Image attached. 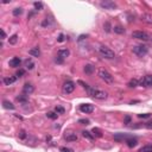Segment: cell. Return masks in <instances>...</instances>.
Wrapping results in <instances>:
<instances>
[{"label":"cell","mask_w":152,"mask_h":152,"mask_svg":"<svg viewBox=\"0 0 152 152\" xmlns=\"http://www.w3.org/2000/svg\"><path fill=\"white\" fill-rule=\"evenodd\" d=\"M88 94L96 100H106L108 98V93L101 89H95V88H89L88 89Z\"/></svg>","instance_id":"6da1fadb"},{"label":"cell","mask_w":152,"mask_h":152,"mask_svg":"<svg viewBox=\"0 0 152 152\" xmlns=\"http://www.w3.org/2000/svg\"><path fill=\"white\" fill-rule=\"evenodd\" d=\"M99 52L104 58H107V59H113L115 57V53L113 50H111L110 48H107L105 45H101L99 48Z\"/></svg>","instance_id":"7a4b0ae2"},{"label":"cell","mask_w":152,"mask_h":152,"mask_svg":"<svg viewBox=\"0 0 152 152\" xmlns=\"http://www.w3.org/2000/svg\"><path fill=\"white\" fill-rule=\"evenodd\" d=\"M99 77L101 78L102 81H105L106 83H113L114 82V77L112 76V74H110V72L107 71V70H105V69H100L99 70Z\"/></svg>","instance_id":"3957f363"},{"label":"cell","mask_w":152,"mask_h":152,"mask_svg":"<svg viewBox=\"0 0 152 152\" xmlns=\"http://www.w3.org/2000/svg\"><path fill=\"white\" fill-rule=\"evenodd\" d=\"M132 50H133V53H136L137 56H139V57H144L149 52V49H147L146 45H136V46H133Z\"/></svg>","instance_id":"277c9868"},{"label":"cell","mask_w":152,"mask_h":152,"mask_svg":"<svg viewBox=\"0 0 152 152\" xmlns=\"http://www.w3.org/2000/svg\"><path fill=\"white\" fill-rule=\"evenodd\" d=\"M132 37L136 38V39H140V40H150V38H151L146 32H144V31H134V32H132Z\"/></svg>","instance_id":"5b68a950"},{"label":"cell","mask_w":152,"mask_h":152,"mask_svg":"<svg viewBox=\"0 0 152 152\" xmlns=\"http://www.w3.org/2000/svg\"><path fill=\"white\" fill-rule=\"evenodd\" d=\"M75 87H76V86H75V83L72 82V81H67V82L64 83L63 84V93L64 94H71L72 92L75 90Z\"/></svg>","instance_id":"8992f818"},{"label":"cell","mask_w":152,"mask_h":152,"mask_svg":"<svg viewBox=\"0 0 152 152\" xmlns=\"http://www.w3.org/2000/svg\"><path fill=\"white\" fill-rule=\"evenodd\" d=\"M100 6L105 10H114L117 8V4L114 1H111V0H106V1H101L100 3Z\"/></svg>","instance_id":"52a82bcc"},{"label":"cell","mask_w":152,"mask_h":152,"mask_svg":"<svg viewBox=\"0 0 152 152\" xmlns=\"http://www.w3.org/2000/svg\"><path fill=\"white\" fill-rule=\"evenodd\" d=\"M80 111L82 113H86V114H89V113H92L94 111V106L90 104H83L80 106Z\"/></svg>","instance_id":"ba28073f"},{"label":"cell","mask_w":152,"mask_h":152,"mask_svg":"<svg viewBox=\"0 0 152 152\" xmlns=\"http://www.w3.org/2000/svg\"><path fill=\"white\" fill-rule=\"evenodd\" d=\"M139 86L145 87H152V75H146L142 81H139Z\"/></svg>","instance_id":"9c48e42d"},{"label":"cell","mask_w":152,"mask_h":152,"mask_svg":"<svg viewBox=\"0 0 152 152\" xmlns=\"http://www.w3.org/2000/svg\"><path fill=\"white\" fill-rule=\"evenodd\" d=\"M64 139H65L67 142H76V140H77V136H76V133H74V132L68 131L64 134Z\"/></svg>","instance_id":"30bf717a"},{"label":"cell","mask_w":152,"mask_h":152,"mask_svg":"<svg viewBox=\"0 0 152 152\" xmlns=\"http://www.w3.org/2000/svg\"><path fill=\"white\" fill-rule=\"evenodd\" d=\"M33 90H35V87H33L31 83H25L24 87H23V93H24L25 95H30V94H32Z\"/></svg>","instance_id":"8fae6325"},{"label":"cell","mask_w":152,"mask_h":152,"mask_svg":"<svg viewBox=\"0 0 152 152\" xmlns=\"http://www.w3.org/2000/svg\"><path fill=\"white\" fill-rule=\"evenodd\" d=\"M21 63V59L19 57H13L12 59H10V67L12 68H18Z\"/></svg>","instance_id":"7c38bea8"},{"label":"cell","mask_w":152,"mask_h":152,"mask_svg":"<svg viewBox=\"0 0 152 152\" xmlns=\"http://www.w3.org/2000/svg\"><path fill=\"white\" fill-rule=\"evenodd\" d=\"M4 83H5L6 86H11V84H13L14 82L17 81V77L16 76H6V77H4Z\"/></svg>","instance_id":"4fadbf2b"},{"label":"cell","mask_w":152,"mask_h":152,"mask_svg":"<svg viewBox=\"0 0 152 152\" xmlns=\"http://www.w3.org/2000/svg\"><path fill=\"white\" fill-rule=\"evenodd\" d=\"M125 143L127 144V146L128 147H136L137 146V144H138V142H137V139L136 138H127L125 140Z\"/></svg>","instance_id":"5bb4252c"},{"label":"cell","mask_w":152,"mask_h":152,"mask_svg":"<svg viewBox=\"0 0 152 152\" xmlns=\"http://www.w3.org/2000/svg\"><path fill=\"white\" fill-rule=\"evenodd\" d=\"M69 55H70V51L68 49H61V50H58V57H61L63 59L67 58Z\"/></svg>","instance_id":"9a60e30c"},{"label":"cell","mask_w":152,"mask_h":152,"mask_svg":"<svg viewBox=\"0 0 152 152\" xmlns=\"http://www.w3.org/2000/svg\"><path fill=\"white\" fill-rule=\"evenodd\" d=\"M25 68L26 69H29V70H32L33 68H35V63H33V61H32L31 58H27V59H25Z\"/></svg>","instance_id":"2e32d148"},{"label":"cell","mask_w":152,"mask_h":152,"mask_svg":"<svg viewBox=\"0 0 152 152\" xmlns=\"http://www.w3.org/2000/svg\"><path fill=\"white\" fill-rule=\"evenodd\" d=\"M29 53L31 55V56H33V57H39L40 56V51H39V48H32L31 50L29 51Z\"/></svg>","instance_id":"e0dca14e"},{"label":"cell","mask_w":152,"mask_h":152,"mask_svg":"<svg viewBox=\"0 0 152 152\" xmlns=\"http://www.w3.org/2000/svg\"><path fill=\"white\" fill-rule=\"evenodd\" d=\"M142 20L144 23H146V24H152V16L151 14H143Z\"/></svg>","instance_id":"ac0fdd59"},{"label":"cell","mask_w":152,"mask_h":152,"mask_svg":"<svg viewBox=\"0 0 152 152\" xmlns=\"http://www.w3.org/2000/svg\"><path fill=\"white\" fill-rule=\"evenodd\" d=\"M3 107L4 108H6V110H14V106L12 102L7 101V100H4L3 101Z\"/></svg>","instance_id":"d6986e66"},{"label":"cell","mask_w":152,"mask_h":152,"mask_svg":"<svg viewBox=\"0 0 152 152\" xmlns=\"http://www.w3.org/2000/svg\"><path fill=\"white\" fill-rule=\"evenodd\" d=\"M113 31H114L115 33H118V35H123V33H125V29H124L123 26H120V25L113 27Z\"/></svg>","instance_id":"ffe728a7"},{"label":"cell","mask_w":152,"mask_h":152,"mask_svg":"<svg viewBox=\"0 0 152 152\" xmlns=\"http://www.w3.org/2000/svg\"><path fill=\"white\" fill-rule=\"evenodd\" d=\"M127 138H130L128 136H126V134H120V133H118L114 136V139L115 140H118V142H121V140H126Z\"/></svg>","instance_id":"44dd1931"},{"label":"cell","mask_w":152,"mask_h":152,"mask_svg":"<svg viewBox=\"0 0 152 152\" xmlns=\"http://www.w3.org/2000/svg\"><path fill=\"white\" fill-rule=\"evenodd\" d=\"M127 86L130 87V88H136V87H138L139 86V81L137 80V78H132V80L128 82Z\"/></svg>","instance_id":"7402d4cb"},{"label":"cell","mask_w":152,"mask_h":152,"mask_svg":"<svg viewBox=\"0 0 152 152\" xmlns=\"http://www.w3.org/2000/svg\"><path fill=\"white\" fill-rule=\"evenodd\" d=\"M92 133H93L94 137H98V138H101V137H102L101 130H100V128H98V127H94L93 131H92Z\"/></svg>","instance_id":"603a6c76"},{"label":"cell","mask_w":152,"mask_h":152,"mask_svg":"<svg viewBox=\"0 0 152 152\" xmlns=\"http://www.w3.org/2000/svg\"><path fill=\"white\" fill-rule=\"evenodd\" d=\"M82 136L84 137V138L89 139V140H94L93 133H92V132H89V131H83V132H82Z\"/></svg>","instance_id":"cb8c5ba5"},{"label":"cell","mask_w":152,"mask_h":152,"mask_svg":"<svg viewBox=\"0 0 152 152\" xmlns=\"http://www.w3.org/2000/svg\"><path fill=\"white\" fill-rule=\"evenodd\" d=\"M18 42V35H13V36H11L10 39H8V43H10L11 45H14L16 43Z\"/></svg>","instance_id":"d4e9b609"},{"label":"cell","mask_w":152,"mask_h":152,"mask_svg":"<svg viewBox=\"0 0 152 152\" xmlns=\"http://www.w3.org/2000/svg\"><path fill=\"white\" fill-rule=\"evenodd\" d=\"M17 101L21 102V104H26L29 100H27L26 95H19V96H17Z\"/></svg>","instance_id":"484cf974"},{"label":"cell","mask_w":152,"mask_h":152,"mask_svg":"<svg viewBox=\"0 0 152 152\" xmlns=\"http://www.w3.org/2000/svg\"><path fill=\"white\" fill-rule=\"evenodd\" d=\"M139 152H152V145H145L139 150Z\"/></svg>","instance_id":"4316f807"},{"label":"cell","mask_w":152,"mask_h":152,"mask_svg":"<svg viewBox=\"0 0 152 152\" xmlns=\"http://www.w3.org/2000/svg\"><path fill=\"white\" fill-rule=\"evenodd\" d=\"M93 71H94V67H93V65L87 64V65L84 67V72H86V74H92Z\"/></svg>","instance_id":"83f0119b"},{"label":"cell","mask_w":152,"mask_h":152,"mask_svg":"<svg viewBox=\"0 0 152 152\" xmlns=\"http://www.w3.org/2000/svg\"><path fill=\"white\" fill-rule=\"evenodd\" d=\"M46 117H48L49 119H52V120H55V119H57L58 114H57L56 112H48V113H46Z\"/></svg>","instance_id":"f1b7e54d"},{"label":"cell","mask_w":152,"mask_h":152,"mask_svg":"<svg viewBox=\"0 0 152 152\" xmlns=\"http://www.w3.org/2000/svg\"><path fill=\"white\" fill-rule=\"evenodd\" d=\"M55 112H56L57 114H64L65 110H64L62 106H56V107H55Z\"/></svg>","instance_id":"f546056e"},{"label":"cell","mask_w":152,"mask_h":152,"mask_svg":"<svg viewBox=\"0 0 152 152\" xmlns=\"http://www.w3.org/2000/svg\"><path fill=\"white\" fill-rule=\"evenodd\" d=\"M12 13H13V16L14 17H18V16H20L21 13H23V8H14L13 11H12Z\"/></svg>","instance_id":"4dcf8cb0"},{"label":"cell","mask_w":152,"mask_h":152,"mask_svg":"<svg viewBox=\"0 0 152 152\" xmlns=\"http://www.w3.org/2000/svg\"><path fill=\"white\" fill-rule=\"evenodd\" d=\"M33 6H35V8L37 11H40L43 8V3H40V1H36V3L33 4Z\"/></svg>","instance_id":"1f68e13d"},{"label":"cell","mask_w":152,"mask_h":152,"mask_svg":"<svg viewBox=\"0 0 152 152\" xmlns=\"http://www.w3.org/2000/svg\"><path fill=\"white\" fill-rule=\"evenodd\" d=\"M19 138H20V139H25V138H26V132H25L24 130H21V131L19 132Z\"/></svg>","instance_id":"d6a6232c"},{"label":"cell","mask_w":152,"mask_h":152,"mask_svg":"<svg viewBox=\"0 0 152 152\" xmlns=\"http://www.w3.org/2000/svg\"><path fill=\"white\" fill-rule=\"evenodd\" d=\"M25 74V70H23V69H19L18 71H17V74H16V76L17 77H21L23 75Z\"/></svg>","instance_id":"836d02e7"},{"label":"cell","mask_w":152,"mask_h":152,"mask_svg":"<svg viewBox=\"0 0 152 152\" xmlns=\"http://www.w3.org/2000/svg\"><path fill=\"white\" fill-rule=\"evenodd\" d=\"M78 123L82 124V125H88L89 120H88V119H80V120H78Z\"/></svg>","instance_id":"e575fe53"},{"label":"cell","mask_w":152,"mask_h":152,"mask_svg":"<svg viewBox=\"0 0 152 152\" xmlns=\"http://www.w3.org/2000/svg\"><path fill=\"white\" fill-rule=\"evenodd\" d=\"M78 83H80V84H82V87H83V88H84V89H87V90H88V89H89V86L87 84V83L82 82V81H78Z\"/></svg>","instance_id":"d590c367"},{"label":"cell","mask_w":152,"mask_h":152,"mask_svg":"<svg viewBox=\"0 0 152 152\" xmlns=\"http://www.w3.org/2000/svg\"><path fill=\"white\" fill-rule=\"evenodd\" d=\"M124 120H125V124H130L131 123V117H130V115H126Z\"/></svg>","instance_id":"8d00e7d4"},{"label":"cell","mask_w":152,"mask_h":152,"mask_svg":"<svg viewBox=\"0 0 152 152\" xmlns=\"http://www.w3.org/2000/svg\"><path fill=\"white\" fill-rule=\"evenodd\" d=\"M61 151H62V152H74L71 149H68V147H62Z\"/></svg>","instance_id":"74e56055"},{"label":"cell","mask_w":152,"mask_h":152,"mask_svg":"<svg viewBox=\"0 0 152 152\" xmlns=\"http://www.w3.org/2000/svg\"><path fill=\"white\" fill-rule=\"evenodd\" d=\"M57 40H58V42H64V35H63V33H61V35L58 36Z\"/></svg>","instance_id":"f35d334b"},{"label":"cell","mask_w":152,"mask_h":152,"mask_svg":"<svg viewBox=\"0 0 152 152\" xmlns=\"http://www.w3.org/2000/svg\"><path fill=\"white\" fill-rule=\"evenodd\" d=\"M104 27H106V31L110 32L111 31V26H110V23H106V24L104 25Z\"/></svg>","instance_id":"ab89813d"},{"label":"cell","mask_w":152,"mask_h":152,"mask_svg":"<svg viewBox=\"0 0 152 152\" xmlns=\"http://www.w3.org/2000/svg\"><path fill=\"white\" fill-rule=\"evenodd\" d=\"M144 127H146V128H152V123H145V124H144Z\"/></svg>","instance_id":"60d3db41"},{"label":"cell","mask_w":152,"mask_h":152,"mask_svg":"<svg viewBox=\"0 0 152 152\" xmlns=\"http://www.w3.org/2000/svg\"><path fill=\"white\" fill-rule=\"evenodd\" d=\"M150 115H151V114H147V113H146V114H138V117L139 118H144V119H145V118H150Z\"/></svg>","instance_id":"b9f144b4"},{"label":"cell","mask_w":152,"mask_h":152,"mask_svg":"<svg viewBox=\"0 0 152 152\" xmlns=\"http://www.w3.org/2000/svg\"><path fill=\"white\" fill-rule=\"evenodd\" d=\"M0 31H1V39H5V38H6V33H5V31H4L3 29L0 30Z\"/></svg>","instance_id":"7bdbcfd3"}]
</instances>
